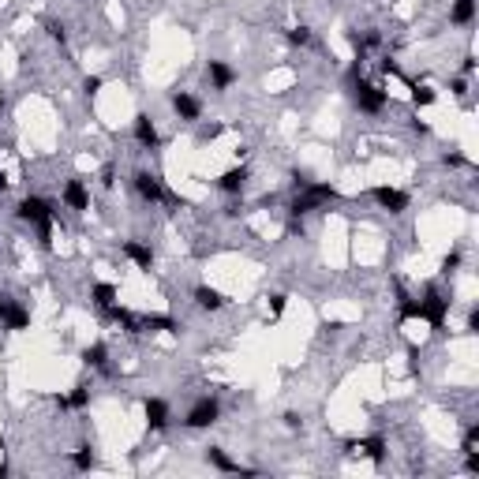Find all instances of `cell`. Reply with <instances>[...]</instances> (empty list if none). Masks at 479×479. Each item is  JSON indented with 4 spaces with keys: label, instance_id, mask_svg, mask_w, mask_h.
Returning a JSON list of instances; mask_svg holds the SVG:
<instances>
[{
    "label": "cell",
    "instance_id": "9c48e42d",
    "mask_svg": "<svg viewBox=\"0 0 479 479\" xmlns=\"http://www.w3.org/2000/svg\"><path fill=\"white\" fill-rule=\"evenodd\" d=\"M172 113L180 120H188V124H195L202 116V101L195 94H188V90H177V94H172Z\"/></svg>",
    "mask_w": 479,
    "mask_h": 479
},
{
    "label": "cell",
    "instance_id": "d590c367",
    "mask_svg": "<svg viewBox=\"0 0 479 479\" xmlns=\"http://www.w3.org/2000/svg\"><path fill=\"white\" fill-rule=\"evenodd\" d=\"M468 329H472V334H479V307L468 311Z\"/></svg>",
    "mask_w": 479,
    "mask_h": 479
},
{
    "label": "cell",
    "instance_id": "8992f818",
    "mask_svg": "<svg viewBox=\"0 0 479 479\" xmlns=\"http://www.w3.org/2000/svg\"><path fill=\"white\" fill-rule=\"evenodd\" d=\"M132 183H135V191H139L143 202H165V188H161V180L154 177V172L139 169V172L132 177Z\"/></svg>",
    "mask_w": 479,
    "mask_h": 479
},
{
    "label": "cell",
    "instance_id": "e575fe53",
    "mask_svg": "<svg viewBox=\"0 0 479 479\" xmlns=\"http://www.w3.org/2000/svg\"><path fill=\"white\" fill-rule=\"evenodd\" d=\"M457 266H460V251H453V255H449V259H446V262H442V270H446V273H453V270H457Z\"/></svg>",
    "mask_w": 479,
    "mask_h": 479
},
{
    "label": "cell",
    "instance_id": "83f0119b",
    "mask_svg": "<svg viewBox=\"0 0 479 479\" xmlns=\"http://www.w3.org/2000/svg\"><path fill=\"white\" fill-rule=\"evenodd\" d=\"M460 449L464 453H479V427H468L464 438H460Z\"/></svg>",
    "mask_w": 479,
    "mask_h": 479
},
{
    "label": "cell",
    "instance_id": "4fadbf2b",
    "mask_svg": "<svg viewBox=\"0 0 479 479\" xmlns=\"http://www.w3.org/2000/svg\"><path fill=\"white\" fill-rule=\"evenodd\" d=\"M146 427L150 431H165L169 427V401H161V397H146Z\"/></svg>",
    "mask_w": 479,
    "mask_h": 479
},
{
    "label": "cell",
    "instance_id": "30bf717a",
    "mask_svg": "<svg viewBox=\"0 0 479 479\" xmlns=\"http://www.w3.org/2000/svg\"><path fill=\"white\" fill-rule=\"evenodd\" d=\"M247 177H251V169H247V165H236V169H228V172L217 177V191H225V195H244Z\"/></svg>",
    "mask_w": 479,
    "mask_h": 479
},
{
    "label": "cell",
    "instance_id": "b9f144b4",
    "mask_svg": "<svg viewBox=\"0 0 479 479\" xmlns=\"http://www.w3.org/2000/svg\"><path fill=\"white\" fill-rule=\"evenodd\" d=\"M0 109H4V98H0Z\"/></svg>",
    "mask_w": 479,
    "mask_h": 479
},
{
    "label": "cell",
    "instance_id": "7c38bea8",
    "mask_svg": "<svg viewBox=\"0 0 479 479\" xmlns=\"http://www.w3.org/2000/svg\"><path fill=\"white\" fill-rule=\"evenodd\" d=\"M64 206L75 210V214H82V210H90V191L82 180H68L64 183Z\"/></svg>",
    "mask_w": 479,
    "mask_h": 479
},
{
    "label": "cell",
    "instance_id": "ac0fdd59",
    "mask_svg": "<svg viewBox=\"0 0 479 479\" xmlns=\"http://www.w3.org/2000/svg\"><path fill=\"white\" fill-rule=\"evenodd\" d=\"M195 303H199L202 311H221V307H225L228 300L221 296L217 289H210V284H199V289H195Z\"/></svg>",
    "mask_w": 479,
    "mask_h": 479
},
{
    "label": "cell",
    "instance_id": "5b68a950",
    "mask_svg": "<svg viewBox=\"0 0 479 479\" xmlns=\"http://www.w3.org/2000/svg\"><path fill=\"white\" fill-rule=\"evenodd\" d=\"M0 322H4L8 329H15V334H19V329H26V326H30V311H26L23 303L15 300V296H8V292H0Z\"/></svg>",
    "mask_w": 479,
    "mask_h": 479
},
{
    "label": "cell",
    "instance_id": "f35d334b",
    "mask_svg": "<svg viewBox=\"0 0 479 479\" xmlns=\"http://www.w3.org/2000/svg\"><path fill=\"white\" fill-rule=\"evenodd\" d=\"M460 68H464V75H472V71H476V57H464V64H460Z\"/></svg>",
    "mask_w": 479,
    "mask_h": 479
},
{
    "label": "cell",
    "instance_id": "ba28073f",
    "mask_svg": "<svg viewBox=\"0 0 479 479\" xmlns=\"http://www.w3.org/2000/svg\"><path fill=\"white\" fill-rule=\"evenodd\" d=\"M206 464H210V468H217V472H225V476H255L251 468H240L236 460L228 457L221 446H210V449H206Z\"/></svg>",
    "mask_w": 479,
    "mask_h": 479
},
{
    "label": "cell",
    "instance_id": "74e56055",
    "mask_svg": "<svg viewBox=\"0 0 479 479\" xmlns=\"http://www.w3.org/2000/svg\"><path fill=\"white\" fill-rule=\"evenodd\" d=\"M113 177H116V169H113V165H105V169H101V183L109 188V183H113Z\"/></svg>",
    "mask_w": 479,
    "mask_h": 479
},
{
    "label": "cell",
    "instance_id": "44dd1931",
    "mask_svg": "<svg viewBox=\"0 0 479 479\" xmlns=\"http://www.w3.org/2000/svg\"><path fill=\"white\" fill-rule=\"evenodd\" d=\"M143 322V329H161V334H180V322L172 318V315H146V318H139Z\"/></svg>",
    "mask_w": 479,
    "mask_h": 479
},
{
    "label": "cell",
    "instance_id": "60d3db41",
    "mask_svg": "<svg viewBox=\"0 0 479 479\" xmlns=\"http://www.w3.org/2000/svg\"><path fill=\"white\" fill-rule=\"evenodd\" d=\"M4 476H8V468H4V464H0V479H4Z\"/></svg>",
    "mask_w": 479,
    "mask_h": 479
},
{
    "label": "cell",
    "instance_id": "d4e9b609",
    "mask_svg": "<svg viewBox=\"0 0 479 479\" xmlns=\"http://www.w3.org/2000/svg\"><path fill=\"white\" fill-rule=\"evenodd\" d=\"M397 307H401V322H408V318H423L419 300H412L408 292H397Z\"/></svg>",
    "mask_w": 479,
    "mask_h": 479
},
{
    "label": "cell",
    "instance_id": "3957f363",
    "mask_svg": "<svg viewBox=\"0 0 479 479\" xmlns=\"http://www.w3.org/2000/svg\"><path fill=\"white\" fill-rule=\"evenodd\" d=\"M221 416V404L217 397H199L195 404L188 408V416H183V427H191V431H206V427H214Z\"/></svg>",
    "mask_w": 479,
    "mask_h": 479
},
{
    "label": "cell",
    "instance_id": "4316f807",
    "mask_svg": "<svg viewBox=\"0 0 479 479\" xmlns=\"http://www.w3.org/2000/svg\"><path fill=\"white\" fill-rule=\"evenodd\" d=\"M438 101V94L431 87H412V105L416 109H427V105H435Z\"/></svg>",
    "mask_w": 479,
    "mask_h": 479
},
{
    "label": "cell",
    "instance_id": "484cf974",
    "mask_svg": "<svg viewBox=\"0 0 479 479\" xmlns=\"http://www.w3.org/2000/svg\"><path fill=\"white\" fill-rule=\"evenodd\" d=\"M71 464H75L79 472H90V468H94V449H90V446H79L75 453H71Z\"/></svg>",
    "mask_w": 479,
    "mask_h": 479
},
{
    "label": "cell",
    "instance_id": "8fae6325",
    "mask_svg": "<svg viewBox=\"0 0 479 479\" xmlns=\"http://www.w3.org/2000/svg\"><path fill=\"white\" fill-rule=\"evenodd\" d=\"M132 132H135V143H139L143 150H158V146H161V135H158V127H154V120L146 116V113H139V116H135V127H132Z\"/></svg>",
    "mask_w": 479,
    "mask_h": 479
},
{
    "label": "cell",
    "instance_id": "e0dca14e",
    "mask_svg": "<svg viewBox=\"0 0 479 479\" xmlns=\"http://www.w3.org/2000/svg\"><path fill=\"white\" fill-rule=\"evenodd\" d=\"M449 23L453 26H472L476 23V0H453V8H449Z\"/></svg>",
    "mask_w": 479,
    "mask_h": 479
},
{
    "label": "cell",
    "instance_id": "f1b7e54d",
    "mask_svg": "<svg viewBox=\"0 0 479 479\" xmlns=\"http://www.w3.org/2000/svg\"><path fill=\"white\" fill-rule=\"evenodd\" d=\"M45 30H49V38L53 42H68V26H64V23H57V19H45Z\"/></svg>",
    "mask_w": 479,
    "mask_h": 479
},
{
    "label": "cell",
    "instance_id": "4dcf8cb0",
    "mask_svg": "<svg viewBox=\"0 0 479 479\" xmlns=\"http://www.w3.org/2000/svg\"><path fill=\"white\" fill-rule=\"evenodd\" d=\"M101 87H105V79H101V75H90L87 82H82V90H87V98H94Z\"/></svg>",
    "mask_w": 479,
    "mask_h": 479
},
{
    "label": "cell",
    "instance_id": "7402d4cb",
    "mask_svg": "<svg viewBox=\"0 0 479 479\" xmlns=\"http://www.w3.org/2000/svg\"><path fill=\"white\" fill-rule=\"evenodd\" d=\"M82 363L94 367V371H109V348L101 345V341H98V345H90L87 352H82Z\"/></svg>",
    "mask_w": 479,
    "mask_h": 479
},
{
    "label": "cell",
    "instance_id": "6da1fadb",
    "mask_svg": "<svg viewBox=\"0 0 479 479\" xmlns=\"http://www.w3.org/2000/svg\"><path fill=\"white\" fill-rule=\"evenodd\" d=\"M15 214H19V221H26V225L38 228V244H42V247H49V244H53V221H57V210H53V202H49V199H42V195H26V199H19Z\"/></svg>",
    "mask_w": 479,
    "mask_h": 479
},
{
    "label": "cell",
    "instance_id": "d6986e66",
    "mask_svg": "<svg viewBox=\"0 0 479 479\" xmlns=\"http://www.w3.org/2000/svg\"><path fill=\"white\" fill-rule=\"evenodd\" d=\"M90 300H94V307L109 311V307H113V303L120 300V292H116V284L101 281V284H94V289H90Z\"/></svg>",
    "mask_w": 479,
    "mask_h": 479
},
{
    "label": "cell",
    "instance_id": "ffe728a7",
    "mask_svg": "<svg viewBox=\"0 0 479 479\" xmlns=\"http://www.w3.org/2000/svg\"><path fill=\"white\" fill-rule=\"evenodd\" d=\"M57 404H60V408H75V412H82V408L90 404V386L79 382L75 390L68 393V397H57Z\"/></svg>",
    "mask_w": 479,
    "mask_h": 479
},
{
    "label": "cell",
    "instance_id": "cb8c5ba5",
    "mask_svg": "<svg viewBox=\"0 0 479 479\" xmlns=\"http://www.w3.org/2000/svg\"><path fill=\"white\" fill-rule=\"evenodd\" d=\"M303 191H307V195L315 199L318 206H322V202H337V199H341L337 188H329V183H311V180H307V188H303Z\"/></svg>",
    "mask_w": 479,
    "mask_h": 479
},
{
    "label": "cell",
    "instance_id": "7a4b0ae2",
    "mask_svg": "<svg viewBox=\"0 0 479 479\" xmlns=\"http://www.w3.org/2000/svg\"><path fill=\"white\" fill-rule=\"evenodd\" d=\"M453 307V300L446 296L442 289H427V296L419 300V311H423V322H431V329H446V315Z\"/></svg>",
    "mask_w": 479,
    "mask_h": 479
},
{
    "label": "cell",
    "instance_id": "1f68e13d",
    "mask_svg": "<svg viewBox=\"0 0 479 479\" xmlns=\"http://www.w3.org/2000/svg\"><path fill=\"white\" fill-rule=\"evenodd\" d=\"M284 300H289V296H281V292H278V296H270V311H273V318H281V311H284Z\"/></svg>",
    "mask_w": 479,
    "mask_h": 479
},
{
    "label": "cell",
    "instance_id": "f546056e",
    "mask_svg": "<svg viewBox=\"0 0 479 479\" xmlns=\"http://www.w3.org/2000/svg\"><path fill=\"white\" fill-rule=\"evenodd\" d=\"M284 38H289L292 45H300V49H303V45H311V30H307V26H292V30L284 34Z\"/></svg>",
    "mask_w": 479,
    "mask_h": 479
},
{
    "label": "cell",
    "instance_id": "277c9868",
    "mask_svg": "<svg viewBox=\"0 0 479 479\" xmlns=\"http://www.w3.org/2000/svg\"><path fill=\"white\" fill-rule=\"evenodd\" d=\"M386 90L382 87H374V82H367V79H356V105H359V113H371V116H379L382 109H386Z\"/></svg>",
    "mask_w": 479,
    "mask_h": 479
},
{
    "label": "cell",
    "instance_id": "9a60e30c",
    "mask_svg": "<svg viewBox=\"0 0 479 479\" xmlns=\"http://www.w3.org/2000/svg\"><path fill=\"white\" fill-rule=\"evenodd\" d=\"M348 449H356L359 457H371L374 464H382V460H386V438H382V435H371V438L348 442Z\"/></svg>",
    "mask_w": 479,
    "mask_h": 479
},
{
    "label": "cell",
    "instance_id": "2e32d148",
    "mask_svg": "<svg viewBox=\"0 0 479 479\" xmlns=\"http://www.w3.org/2000/svg\"><path fill=\"white\" fill-rule=\"evenodd\" d=\"M124 259H132L139 270H150V266H154V251L143 244V240H124Z\"/></svg>",
    "mask_w": 479,
    "mask_h": 479
},
{
    "label": "cell",
    "instance_id": "ab89813d",
    "mask_svg": "<svg viewBox=\"0 0 479 479\" xmlns=\"http://www.w3.org/2000/svg\"><path fill=\"white\" fill-rule=\"evenodd\" d=\"M0 191H8V177H4V172H0Z\"/></svg>",
    "mask_w": 479,
    "mask_h": 479
},
{
    "label": "cell",
    "instance_id": "5bb4252c",
    "mask_svg": "<svg viewBox=\"0 0 479 479\" xmlns=\"http://www.w3.org/2000/svg\"><path fill=\"white\" fill-rule=\"evenodd\" d=\"M206 75H210V87H214V90H228L236 82V68H233V64H225V60H210L206 64Z\"/></svg>",
    "mask_w": 479,
    "mask_h": 479
},
{
    "label": "cell",
    "instance_id": "52a82bcc",
    "mask_svg": "<svg viewBox=\"0 0 479 479\" xmlns=\"http://www.w3.org/2000/svg\"><path fill=\"white\" fill-rule=\"evenodd\" d=\"M371 199L379 202L386 214H404V210H408V195L397 188H371Z\"/></svg>",
    "mask_w": 479,
    "mask_h": 479
},
{
    "label": "cell",
    "instance_id": "603a6c76",
    "mask_svg": "<svg viewBox=\"0 0 479 479\" xmlns=\"http://www.w3.org/2000/svg\"><path fill=\"white\" fill-rule=\"evenodd\" d=\"M109 315H113V318L120 322V326L127 329V334H143V322L135 318V315H132V311H127V307H120V303H113V307H109Z\"/></svg>",
    "mask_w": 479,
    "mask_h": 479
},
{
    "label": "cell",
    "instance_id": "8d00e7d4",
    "mask_svg": "<svg viewBox=\"0 0 479 479\" xmlns=\"http://www.w3.org/2000/svg\"><path fill=\"white\" fill-rule=\"evenodd\" d=\"M442 161H446V165H468V158H464V154H446V158H442Z\"/></svg>",
    "mask_w": 479,
    "mask_h": 479
},
{
    "label": "cell",
    "instance_id": "d6a6232c",
    "mask_svg": "<svg viewBox=\"0 0 479 479\" xmlns=\"http://www.w3.org/2000/svg\"><path fill=\"white\" fill-rule=\"evenodd\" d=\"M284 427H289V431H300V427H303V419L296 416V412H284Z\"/></svg>",
    "mask_w": 479,
    "mask_h": 479
},
{
    "label": "cell",
    "instance_id": "836d02e7",
    "mask_svg": "<svg viewBox=\"0 0 479 479\" xmlns=\"http://www.w3.org/2000/svg\"><path fill=\"white\" fill-rule=\"evenodd\" d=\"M449 90H453L457 98H464L468 94V79H453V82H449Z\"/></svg>",
    "mask_w": 479,
    "mask_h": 479
}]
</instances>
